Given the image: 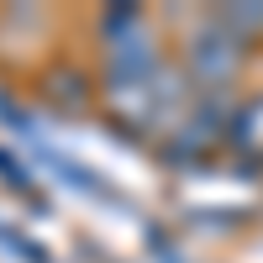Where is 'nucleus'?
Masks as SVG:
<instances>
[{
    "label": "nucleus",
    "mask_w": 263,
    "mask_h": 263,
    "mask_svg": "<svg viewBox=\"0 0 263 263\" xmlns=\"http://www.w3.org/2000/svg\"><path fill=\"white\" fill-rule=\"evenodd\" d=\"M190 63H195V74H200V79L221 84V79L237 74L242 48H237V37H227V32H200V37H195V48H190Z\"/></svg>",
    "instance_id": "f257e3e1"
}]
</instances>
